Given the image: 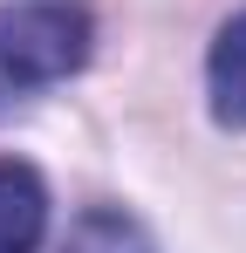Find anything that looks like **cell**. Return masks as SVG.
<instances>
[{
  "label": "cell",
  "instance_id": "obj_4",
  "mask_svg": "<svg viewBox=\"0 0 246 253\" xmlns=\"http://www.w3.org/2000/svg\"><path fill=\"white\" fill-rule=\"evenodd\" d=\"M62 253H158V247H151V233H144L130 212H117V206H89L76 226H69Z\"/></svg>",
  "mask_w": 246,
  "mask_h": 253
},
{
  "label": "cell",
  "instance_id": "obj_2",
  "mask_svg": "<svg viewBox=\"0 0 246 253\" xmlns=\"http://www.w3.org/2000/svg\"><path fill=\"white\" fill-rule=\"evenodd\" d=\"M48 233V192L28 165L0 158V253H35Z\"/></svg>",
  "mask_w": 246,
  "mask_h": 253
},
{
  "label": "cell",
  "instance_id": "obj_1",
  "mask_svg": "<svg viewBox=\"0 0 246 253\" xmlns=\"http://www.w3.org/2000/svg\"><path fill=\"white\" fill-rule=\"evenodd\" d=\"M89 42H96V28L76 0H14V7H0V103L76 76L89 62Z\"/></svg>",
  "mask_w": 246,
  "mask_h": 253
},
{
  "label": "cell",
  "instance_id": "obj_3",
  "mask_svg": "<svg viewBox=\"0 0 246 253\" xmlns=\"http://www.w3.org/2000/svg\"><path fill=\"white\" fill-rule=\"evenodd\" d=\"M205 89H212V117L226 130H246V14H233L212 42L205 62Z\"/></svg>",
  "mask_w": 246,
  "mask_h": 253
}]
</instances>
